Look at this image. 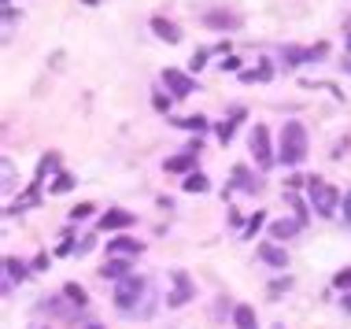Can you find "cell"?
Masks as SVG:
<instances>
[{"label":"cell","mask_w":351,"mask_h":329,"mask_svg":"<svg viewBox=\"0 0 351 329\" xmlns=\"http://www.w3.org/2000/svg\"><path fill=\"white\" fill-rule=\"evenodd\" d=\"M307 126L303 122H285L281 137H278V163L285 167H300L307 159Z\"/></svg>","instance_id":"obj_1"},{"label":"cell","mask_w":351,"mask_h":329,"mask_svg":"<svg viewBox=\"0 0 351 329\" xmlns=\"http://www.w3.org/2000/svg\"><path fill=\"white\" fill-rule=\"evenodd\" d=\"M307 200H311V208H315L322 219H333L344 196H340V189L329 185L326 178H307Z\"/></svg>","instance_id":"obj_2"},{"label":"cell","mask_w":351,"mask_h":329,"mask_svg":"<svg viewBox=\"0 0 351 329\" xmlns=\"http://www.w3.org/2000/svg\"><path fill=\"white\" fill-rule=\"evenodd\" d=\"M248 152H252V159H255V167H259V171H270V167L278 163V152H274V145H270V130L263 126V122H255V126H252Z\"/></svg>","instance_id":"obj_3"},{"label":"cell","mask_w":351,"mask_h":329,"mask_svg":"<svg viewBox=\"0 0 351 329\" xmlns=\"http://www.w3.org/2000/svg\"><path fill=\"white\" fill-rule=\"evenodd\" d=\"M145 278H137V274H130V278H122V281H115V307L122 315H130V311H137V304H141V296H145Z\"/></svg>","instance_id":"obj_4"},{"label":"cell","mask_w":351,"mask_h":329,"mask_svg":"<svg viewBox=\"0 0 351 329\" xmlns=\"http://www.w3.org/2000/svg\"><path fill=\"white\" fill-rule=\"evenodd\" d=\"M170 281H174V289L167 296V307H185L189 300H196V285L185 270H170Z\"/></svg>","instance_id":"obj_5"},{"label":"cell","mask_w":351,"mask_h":329,"mask_svg":"<svg viewBox=\"0 0 351 329\" xmlns=\"http://www.w3.org/2000/svg\"><path fill=\"white\" fill-rule=\"evenodd\" d=\"M163 86H167V93L174 100H185V97H193V93H196V78H189V74L178 71V67H167L163 71Z\"/></svg>","instance_id":"obj_6"},{"label":"cell","mask_w":351,"mask_h":329,"mask_svg":"<svg viewBox=\"0 0 351 329\" xmlns=\"http://www.w3.org/2000/svg\"><path fill=\"white\" fill-rule=\"evenodd\" d=\"M241 23L244 19L237 15V12H226V8H211V12H204V26L207 30H241Z\"/></svg>","instance_id":"obj_7"},{"label":"cell","mask_w":351,"mask_h":329,"mask_svg":"<svg viewBox=\"0 0 351 329\" xmlns=\"http://www.w3.org/2000/svg\"><path fill=\"white\" fill-rule=\"evenodd\" d=\"M134 222H137V215H134V211L111 208V211H104V215H100L97 230H100V233H115V230H130V226H134Z\"/></svg>","instance_id":"obj_8"},{"label":"cell","mask_w":351,"mask_h":329,"mask_svg":"<svg viewBox=\"0 0 351 329\" xmlns=\"http://www.w3.org/2000/svg\"><path fill=\"white\" fill-rule=\"evenodd\" d=\"M152 34H156L159 41H167V45L182 41V26H178L174 19H167V15H152Z\"/></svg>","instance_id":"obj_9"},{"label":"cell","mask_w":351,"mask_h":329,"mask_svg":"<svg viewBox=\"0 0 351 329\" xmlns=\"http://www.w3.org/2000/svg\"><path fill=\"white\" fill-rule=\"evenodd\" d=\"M100 278H104V281H122V278H130V259H126V256H108V259H104V267H100Z\"/></svg>","instance_id":"obj_10"},{"label":"cell","mask_w":351,"mask_h":329,"mask_svg":"<svg viewBox=\"0 0 351 329\" xmlns=\"http://www.w3.org/2000/svg\"><path fill=\"white\" fill-rule=\"evenodd\" d=\"M196 156L200 152H193V148H185V152H178V156H170L167 159V174H193V167H196Z\"/></svg>","instance_id":"obj_11"},{"label":"cell","mask_w":351,"mask_h":329,"mask_svg":"<svg viewBox=\"0 0 351 329\" xmlns=\"http://www.w3.org/2000/svg\"><path fill=\"white\" fill-rule=\"evenodd\" d=\"M259 259L267 263V267H274V270H285V267H289V252H285V248H278L274 241L259 244Z\"/></svg>","instance_id":"obj_12"},{"label":"cell","mask_w":351,"mask_h":329,"mask_svg":"<svg viewBox=\"0 0 351 329\" xmlns=\"http://www.w3.org/2000/svg\"><path fill=\"white\" fill-rule=\"evenodd\" d=\"M145 252V244L134 241V237H115V241H108V256H141Z\"/></svg>","instance_id":"obj_13"},{"label":"cell","mask_w":351,"mask_h":329,"mask_svg":"<svg viewBox=\"0 0 351 329\" xmlns=\"http://www.w3.org/2000/svg\"><path fill=\"white\" fill-rule=\"evenodd\" d=\"M300 230H303L300 219H278V222H270V241H289V237H296Z\"/></svg>","instance_id":"obj_14"},{"label":"cell","mask_w":351,"mask_h":329,"mask_svg":"<svg viewBox=\"0 0 351 329\" xmlns=\"http://www.w3.org/2000/svg\"><path fill=\"white\" fill-rule=\"evenodd\" d=\"M233 185H237L241 193H259V189H263V182H259V178H255L244 163H241V167H233Z\"/></svg>","instance_id":"obj_15"},{"label":"cell","mask_w":351,"mask_h":329,"mask_svg":"<svg viewBox=\"0 0 351 329\" xmlns=\"http://www.w3.org/2000/svg\"><path fill=\"white\" fill-rule=\"evenodd\" d=\"M233 326H237V329H259L255 307H252V304H237V307H233Z\"/></svg>","instance_id":"obj_16"},{"label":"cell","mask_w":351,"mask_h":329,"mask_svg":"<svg viewBox=\"0 0 351 329\" xmlns=\"http://www.w3.org/2000/svg\"><path fill=\"white\" fill-rule=\"evenodd\" d=\"M170 126H178V130H193V134L200 137V134H207V130H211V122H207L204 115H185V119H170Z\"/></svg>","instance_id":"obj_17"},{"label":"cell","mask_w":351,"mask_h":329,"mask_svg":"<svg viewBox=\"0 0 351 329\" xmlns=\"http://www.w3.org/2000/svg\"><path fill=\"white\" fill-rule=\"evenodd\" d=\"M241 119H244V111H233L230 119H222V122L215 126V134H218V141H222V145H230V141H233V134H237V122H241Z\"/></svg>","instance_id":"obj_18"},{"label":"cell","mask_w":351,"mask_h":329,"mask_svg":"<svg viewBox=\"0 0 351 329\" xmlns=\"http://www.w3.org/2000/svg\"><path fill=\"white\" fill-rule=\"evenodd\" d=\"M4 274H8V285H12V281H26V274H30V270H26L23 259L8 256V259H4Z\"/></svg>","instance_id":"obj_19"},{"label":"cell","mask_w":351,"mask_h":329,"mask_svg":"<svg viewBox=\"0 0 351 329\" xmlns=\"http://www.w3.org/2000/svg\"><path fill=\"white\" fill-rule=\"evenodd\" d=\"M63 296H67V300H71V307H78V311H82L85 304H89V293H85L78 281H67V285H63Z\"/></svg>","instance_id":"obj_20"},{"label":"cell","mask_w":351,"mask_h":329,"mask_svg":"<svg viewBox=\"0 0 351 329\" xmlns=\"http://www.w3.org/2000/svg\"><path fill=\"white\" fill-rule=\"evenodd\" d=\"M182 189H185V193H207V189H211V182H207V174L193 171V174H185Z\"/></svg>","instance_id":"obj_21"},{"label":"cell","mask_w":351,"mask_h":329,"mask_svg":"<svg viewBox=\"0 0 351 329\" xmlns=\"http://www.w3.org/2000/svg\"><path fill=\"white\" fill-rule=\"evenodd\" d=\"M74 185H78V178H74V174H67V171H60V174H56V182L49 185V193H56V196H63V193H71Z\"/></svg>","instance_id":"obj_22"},{"label":"cell","mask_w":351,"mask_h":329,"mask_svg":"<svg viewBox=\"0 0 351 329\" xmlns=\"http://www.w3.org/2000/svg\"><path fill=\"white\" fill-rule=\"evenodd\" d=\"M241 78H244V82H270V78H274V67H270L267 60H263V67H255V71H244Z\"/></svg>","instance_id":"obj_23"},{"label":"cell","mask_w":351,"mask_h":329,"mask_svg":"<svg viewBox=\"0 0 351 329\" xmlns=\"http://www.w3.org/2000/svg\"><path fill=\"white\" fill-rule=\"evenodd\" d=\"M49 171H60V156H56V152H49V156L41 159V167H37V182H41Z\"/></svg>","instance_id":"obj_24"},{"label":"cell","mask_w":351,"mask_h":329,"mask_svg":"<svg viewBox=\"0 0 351 329\" xmlns=\"http://www.w3.org/2000/svg\"><path fill=\"white\" fill-rule=\"evenodd\" d=\"M263 222H267V215H263V211H255L252 219H248V226H244V241H252L255 233H259V226H263Z\"/></svg>","instance_id":"obj_25"},{"label":"cell","mask_w":351,"mask_h":329,"mask_svg":"<svg viewBox=\"0 0 351 329\" xmlns=\"http://www.w3.org/2000/svg\"><path fill=\"white\" fill-rule=\"evenodd\" d=\"M207 56H211V49H196V52H193V63H189V67H193V71H204V67H207Z\"/></svg>","instance_id":"obj_26"},{"label":"cell","mask_w":351,"mask_h":329,"mask_svg":"<svg viewBox=\"0 0 351 329\" xmlns=\"http://www.w3.org/2000/svg\"><path fill=\"white\" fill-rule=\"evenodd\" d=\"M93 211H97L93 204H78V208H71V219H74V222H82V219H89Z\"/></svg>","instance_id":"obj_27"},{"label":"cell","mask_w":351,"mask_h":329,"mask_svg":"<svg viewBox=\"0 0 351 329\" xmlns=\"http://www.w3.org/2000/svg\"><path fill=\"white\" fill-rule=\"evenodd\" d=\"M333 285L340 289V293H348V289H351V267H348V270H340V274L333 278Z\"/></svg>","instance_id":"obj_28"},{"label":"cell","mask_w":351,"mask_h":329,"mask_svg":"<svg viewBox=\"0 0 351 329\" xmlns=\"http://www.w3.org/2000/svg\"><path fill=\"white\" fill-rule=\"evenodd\" d=\"M152 108H156V111H163V115H167V111H170V97H163V93H156V97H152Z\"/></svg>","instance_id":"obj_29"},{"label":"cell","mask_w":351,"mask_h":329,"mask_svg":"<svg viewBox=\"0 0 351 329\" xmlns=\"http://www.w3.org/2000/svg\"><path fill=\"white\" fill-rule=\"evenodd\" d=\"M93 248H97V237L89 233V237H82V244H78V256H89Z\"/></svg>","instance_id":"obj_30"},{"label":"cell","mask_w":351,"mask_h":329,"mask_svg":"<svg viewBox=\"0 0 351 329\" xmlns=\"http://www.w3.org/2000/svg\"><path fill=\"white\" fill-rule=\"evenodd\" d=\"M74 252V244H71V233H63V241H60V248H56V256H71Z\"/></svg>","instance_id":"obj_31"},{"label":"cell","mask_w":351,"mask_h":329,"mask_svg":"<svg viewBox=\"0 0 351 329\" xmlns=\"http://www.w3.org/2000/svg\"><path fill=\"white\" fill-rule=\"evenodd\" d=\"M218 67H222V71H241V60H237V56H226Z\"/></svg>","instance_id":"obj_32"},{"label":"cell","mask_w":351,"mask_h":329,"mask_svg":"<svg viewBox=\"0 0 351 329\" xmlns=\"http://www.w3.org/2000/svg\"><path fill=\"white\" fill-rule=\"evenodd\" d=\"M340 208H344V222L351 226V193H344V200H340Z\"/></svg>","instance_id":"obj_33"},{"label":"cell","mask_w":351,"mask_h":329,"mask_svg":"<svg viewBox=\"0 0 351 329\" xmlns=\"http://www.w3.org/2000/svg\"><path fill=\"white\" fill-rule=\"evenodd\" d=\"M45 267H49V252H41V256L34 259V270H45Z\"/></svg>","instance_id":"obj_34"},{"label":"cell","mask_w":351,"mask_h":329,"mask_svg":"<svg viewBox=\"0 0 351 329\" xmlns=\"http://www.w3.org/2000/svg\"><path fill=\"white\" fill-rule=\"evenodd\" d=\"M4 189H12V163L4 159Z\"/></svg>","instance_id":"obj_35"},{"label":"cell","mask_w":351,"mask_h":329,"mask_svg":"<svg viewBox=\"0 0 351 329\" xmlns=\"http://www.w3.org/2000/svg\"><path fill=\"white\" fill-rule=\"evenodd\" d=\"M82 329H108V326H100V322H89V326H82Z\"/></svg>","instance_id":"obj_36"},{"label":"cell","mask_w":351,"mask_h":329,"mask_svg":"<svg viewBox=\"0 0 351 329\" xmlns=\"http://www.w3.org/2000/svg\"><path fill=\"white\" fill-rule=\"evenodd\" d=\"M344 311H351V293L344 296Z\"/></svg>","instance_id":"obj_37"},{"label":"cell","mask_w":351,"mask_h":329,"mask_svg":"<svg viewBox=\"0 0 351 329\" xmlns=\"http://www.w3.org/2000/svg\"><path fill=\"white\" fill-rule=\"evenodd\" d=\"M82 4H89V8H97V4H100V0H82Z\"/></svg>","instance_id":"obj_38"},{"label":"cell","mask_w":351,"mask_h":329,"mask_svg":"<svg viewBox=\"0 0 351 329\" xmlns=\"http://www.w3.org/2000/svg\"><path fill=\"white\" fill-rule=\"evenodd\" d=\"M274 329H285V326H274Z\"/></svg>","instance_id":"obj_39"}]
</instances>
